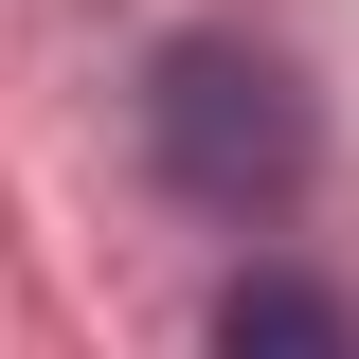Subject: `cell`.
<instances>
[{"label":"cell","instance_id":"obj_1","mask_svg":"<svg viewBox=\"0 0 359 359\" xmlns=\"http://www.w3.org/2000/svg\"><path fill=\"white\" fill-rule=\"evenodd\" d=\"M144 162H162V198L180 216H287L306 198V162H323V108H306V72L269 36H162L144 54Z\"/></svg>","mask_w":359,"mask_h":359},{"label":"cell","instance_id":"obj_2","mask_svg":"<svg viewBox=\"0 0 359 359\" xmlns=\"http://www.w3.org/2000/svg\"><path fill=\"white\" fill-rule=\"evenodd\" d=\"M216 359H359V306L306 269H233L216 287Z\"/></svg>","mask_w":359,"mask_h":359}]
</instances>
